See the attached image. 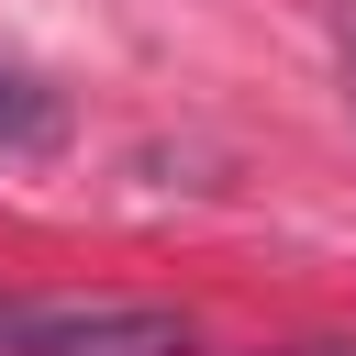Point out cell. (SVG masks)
<instances>
[{"label": "cell", "instance_id": "cell-1", "mask_svg": "<svg viewBox=\"0 0 356 356\" xmlns=\"http://www.w3.org/2000/svg\"><path fill=\"white\" fill-rule=\"evenodd\" d=\"M0 356H189L178 300H22L0 289Z\"/></svg>", "mask_w": 356, "mask_h": 356}, {"label": "cell", "instance_id": "cell-3", "mask_svg": "<svg viewBox=\"0 0 356 356\" xmlns=\"http://www.w3.org/2000/svg\"><path fill=\"white\" fill-rule=\"evenodd\" d=\"M256 356H356V334H300V345H256Z\"/></svg>", "mask_w": 356, "mask_h": 356}, {"label": "cell", "instance_id": "cell-4", "mask_svg": "<svg viewBox=\"0 0 356 356\" xmlns=\"http://www.w3.org/2000/svg\"><path fill=\"white\" fill-rule=\"evenodd\" d=\"M334 56H345V100H356V0H345V33H334Z\"/></svg>", "mask_w": 356, "mask_h": 356}, {"label": "cell", "instance_id": "cell-2", "mask_svg": "<svg viewBox=\"0 0 356 356\" xmlns=\"http://www.w3.org/2000/svg\"><path fill=\"white\" fill-rule=\"evenodd\" d=\"M56 145H67V89L0 56V156H56Z\"/></svg>", "mask_w": 356, "mask_h": 356}]
</instances>
